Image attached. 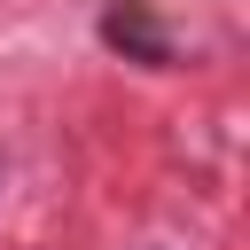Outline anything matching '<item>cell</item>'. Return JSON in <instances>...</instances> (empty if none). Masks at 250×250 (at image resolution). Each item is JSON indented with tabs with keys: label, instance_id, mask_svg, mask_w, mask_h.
Masks as SVG:
<instances>
[{
	"label": "cell",
	"instance_id": "6da1fadb",
	"mask_svg": "<svg viewBox=\"0 0 250 250\" xmlns=\"http://www.w3.org/2000/svg\"><path fill=\"white\" fill-rule=\"evenodd\" d=\"M102 47L125 55V62H141V70H172V39H164V23H156L148 0H109L102 8Z\"/></svg>",
	"mask_w": 250,
	"mask_h": 250
}]
</instances>
